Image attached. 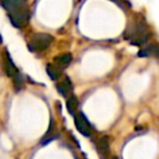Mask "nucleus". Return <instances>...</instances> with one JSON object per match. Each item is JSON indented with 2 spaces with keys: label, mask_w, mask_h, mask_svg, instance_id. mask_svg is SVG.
I'll use <instances>...</instances> for the list:
<instances>
[{
  "label": "nucleus",
  "mask_w": 159,
  "mask_h": 159,
  "mask_svg": "<svg viewBox=\"0 0 159 159\" xmlns=\"http://www.w3.org/2000/svg\"><path fill=\"white\" fill-rule=\"evenodd\" d=\"M56 138H58V133L56 132V127H55L53 119H51V120H50L48 130H47V133L43 135V138H42V140H41V144H47L48 142L55 140Z\"/></svg>",
  "instance_id": "9"
},
{
  "label": "nucleus",
  "mask_w": 159,
  "mask_h": 159,
  "mask_svg": "<svg viewBox=\"0 0 159 159\" xmlns=\"http://www.w3.org/2000/svg\"><path fill=\"white\" fill-rule=\"evenodd\" d=\"M1 6L7 11V16L15 27H22L30 19L26 0H1Z\"/></svg>",
  "instance_id": "1"
},
{
  "label": "nucleus",
  "mask_w": 159,
  "mask_h": 159,
  "mask_svg": "<svg viewBox=\"0 0 159 159\" xmlns=\"http://www.w3.org/2000/svg\"><path fill=\"white\" fill-rule=\"evenodd\" d=\"M78 106H80V103H78L77 97L73 96V94H71V96L67 98V102H66L67 112H68L71 116H75V114L77 113V111H78Z\"/></svg>",
  "instance_id": "10"
},
{
  "label": "nucleus",
  "mask_w": 159,
  "mask_h": 159,
  "mask_svg": "<svg viewBox=\"0 0 159 159\" xmlns=\"http://www.w3.org/2000/svg\"><path fill=\"white\" fill-rule=\"evenodd\" d=\"M75 127L76 129L84 137H91L93 133V127L91 125L89 120L87 119V117L82 113V112H77L75 116Z\"/></svg>",
  "instance_id": "4"
},
{
  "label": "nucleus",
  "mask_w": 159,
  "mask_h": 159,
  "mask_svg": "<svg viewBox=\"0 0 159 159\" xmlns=\"http://www.w3.org/2000/svg\"><path fill=\"white\" fill-rule=\"evenodd\" d=\"M53 41V37L48 34H35L30 42H29V50L32 51V52H41V51H45L50 45L51 42Z\"/></svg>",
  "instance_id": "3"
},
{
  "label": "nucleus",
  "mask_w": 159,
  "mask_h": 159,
  "mask_svg": "<svg viewBox=\"0 0 159 159\" xmlns=\"http://www.w3.org/2000/svg\"><path fill=\"white\" fill-rule=\"evenodd\" d=\"M71 62H72V55L71 53H62V55L56 56L53 58V63L57 67H60L61 70H65Z\"/></svg>",
  "instance_id": "8"
},
{
  "label": "nucleus",
  "mask_w": 159,
  "mask_h": 159,
  "mask_svg": "<svg viewBox=\"0 0 159 159\" xmlns=\"http://www.w3.org/2000/svg\"><path fill=\"white\" fill-rule=\"evenodd\" d=\"M56 88H57V92H58L62 97L68 98V97L72 94V92H73V84H72V82H71V78H70L68 76H63L62 80H61L60 82H57Z\"/></svg>",
  "instance_id": "5"
},
{
  "label": "nucleus",
  "mask_w": 159,
  "mask_h": 159,
  "mask_svg": "<svg viewBox=\"0 0 159 159\" xmlns=\"http://www.w3.org/2000/svg\"><path fill=\"white\" fill-rule=\"evenodd\" d=\"M4 70H5V73L9 76V77H16L19 75V70L17 67L14 65L10 55L7 52H5V56H4Z\"/></svg>",
  "instance_id": "7"
},
{
  "label": "nucleus",
  "mask_w": 159,
  "mask_h": 159,
  "mask_svg": "<svg viewBox=\"0 0 159 159\" xmlns=\"http://www.w3.org/2000/svg\"><path fill=\"white\" fill-rule=\"evenodd\" d=\"M97 152L101 159H108L109 157V137L103 135L97 142Z\"/></svg>",
  "instance_id": "6"
},
{
  "label": "nucleus",
  "mask_w": 159,
  "mask_h": 159,
  "mask_svg": "<svg viewBox=\"0 0 159 159\" xmlns=\"http://www.w3.org/2000/svg\"><path fill=\"white\" fill-rule=\"evenodd\" d=\"M154 56L159 57V45H155V50H154Z\"/></svg>",
  "instance_id": "13"
},
{
  "label": "nucleus",
  "mask_w": 159,
  "mask_h": 159,
  "mask_svg": "<svg viewBox=\"0 0 159 159\" xmlns=\"http://www.w3.org/2000/svg\"><path fill=\"white\" fill-rule=\"evenodd\" d=\"M149 37L150 35H149V31H148V27L144 20H137L134 24L129 25L124 32V39L128 40L134 46L144 45Z\"/></svg>",
  "instance_id": "2"
},
{
  "label": "nucleus",
  "mask_w": 159,
  "mask_h": 159,
  "mask_svg": "<svg viewBox=\"0 0 159 159\" xmlns=\"http://www.w3.org/2000/svg\"><path fill=\"white\" fill-rule=\"evenodd\" d=\"M154 50H155V43H152L144 48H142L139 52H138V56L139 57H148L150 55H154Z\"/></svg>",
  "instance_id": "12"
},
{
  "label": "nucleus",
  "mask_w": 159,
  "mask_h": 159,
  "mask_svg": "<svg viewBox=\"0 0 159 159\" xmlns=\"http://www.w3.org/2000/svg\"><path fill=\"white\" fill-rule=\"evenodd\" d=\"M62 71H63V70H61L60 67H57L53 62H52V63H48L47 67H46V72H47V75L50 76V78H51L52 81H57V80L60 78Z\"/></svg>",
  "instance_id": "11"
},
{
  "label": "nucleus",
  "mask_w": 159,
  "mask_h": 159,
  "mask_svg": "<svg viewBox=\"0 0 159 159\" xmlns=\"http://www.w3.org/2000/svg\"><path fill=\"white\" fill-rule=\"evenodd\" d=\"M111 1H114V2H118V0H111Z\"/></svg>",
  "instance_id": "14"
},
{
  "label": "nucleus",
  "mask_w": 159,
  "mask_h": 159,
  "mask_svg": "<svg viewBox=\"0 0 159 159\" xmlns=\"http://www.w3.org/2000/svg\"><path fill=\"white\" fill-rule=\"evenodd\" d=\"M113 159H118V158H117V157H114V158H113Z\"/></svg>",
  "instance_id": "15"
}]
</instances>
